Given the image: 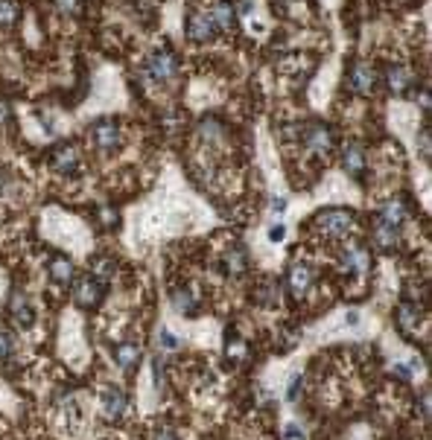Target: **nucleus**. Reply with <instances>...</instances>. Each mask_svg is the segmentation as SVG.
I'll list each match as a JSON object with an SVG mask.
<instances>
[{"label":"nucleus","mask_w":432,"mask_h":440,"mask_svg":"<svg viewBox=\"0 0 432 440\" xmlns=\"http://www.w3.org/2000/svg\"><path fill=\"white\" fill-rule=\"evenodd\" d=\"M353 225H357V213L345 210V207H327V210H322V213L316 216V228H319L324 236H333V239L350 233Z\"/></svg>","instance_id":"nucleus-1"},{"label":"nucleus","mask_w":432,"mask_h":440,"mask_svg":"<svg viewBox=\"0 0 432 440\" xmlns=\"http://www.w3.org/2000/svg\"><path fill=\"white\" fill-rule=\"evenodd\" d=\"M179 73V58H175L170 50H155L146 58V76L152 82H170Z\"/></svg>","instance_id":"nucleus-2"},{"label":"nucleus","mask_w":432,"mask_h":440,"mask_svg":"<svg viewBox=\"0 0 432 440\" xmlns=\"http://www.w3.org/2000/svg\"><path fill=\"white\" fill-rule=\"evenodd\" d=\"M301 143L316 152V155H327L333 152V146H336V137H333V129L324 126V123H310L304 131H301Z\"/></svg>","instance_id":"nucleus-3"},{"label":"nucleus","mask_w":432,"mask_h":440,"mask_svg":"<svg viewBox=\"0 0 432 440\" xmlns=\"http://www.w3.org/2000/svg\"><path fill=\"white\" fill-rule=\"evenodd\" d=\"M91 137H94V146L100 152H114L123 143L120 126H117L114 119H96V123L91 126Z\"/></svg>","instance_id":"nucleus-4"},{"label":"nucleus","mask_w":432,"mask_h":440,"mask_svg":"<svg viewBox=\"0 0 432 440\" xmlns=\"http://www.w3.org/2000/svg\"><path fill=\"white\" fill-rule=\"evenodd\" d=\"M103 295H106V283H103V280H96L94 274H88V277H82L80 283H76L73 301L80 304L82 309H94L96 304L103 301Z\"/></svg>","instance_id":"nucleus-5"},{"label":"nucleus","mask_w":432,"mask_h":440,"mask_svg":"<svg viewBox=\"0 0 432 440\" xmlns=\"http://www.w3.org/2000/svg\"><path fill=\"white\" fill-rule=\"evenodd\" d=\"M50 167L58 175H73L80 169V152H76L73 143H56L50 149Z\"/></svg>","instance_id":"nucleus-6"},{"label":"nucleus","mask_w":432,"mask_h":440,"mask_svg":"<svg viewBox=\"0 0 432 440\" xmlns=\"http://www.w3.org/2000/svg\"><path fill=\"white\" fill-rule=\"evenodd\" d=\"M184 30H187V35H190V41H196V44H205V41H210V38L216 35V27H213V21H210V15H208V12H199V9H193V12L187 15Z\"/></svg>","instance_id":"nucleus-7"},{"label":"nucleus","mask_w":432,"mask_h":440,"mask_svg":"<svg viewBox=\"0 0 432 440\" xmlns=\"http://www.w3.org/2000/svg\"><path fill=\"white\" fill-rule=\"evenodd\" d=\"M348 85H350L353 93L365 96V93L374 91V85H377V70L371 65H365V62H357L350 67V73H348Z\"/></svg>","instance_id":"nucleus-8"},{"label":"nucleus","mask_w":432,"mask_h":440,"mask_svg":"<svg viewBox=\"0 0 432 440\" xmlns=\"http://www.w3.org/2000/svg\"><path fill=\"white\" fill-rule=\"evenodd\" d=\"M9 318L21 330H30L35 324V309H32L30 297L24 292H12V297H9Z\"/></svg>","instance_id":"nucleus-9"},{"label":"nucleus","mask_w":432,"mask_h":440,"mask_svg":"<svg viewBox=\"0 0 432 440\" xmlns=\"http://www.w3.org/2000/svg\"><path fill=\"white\" fill-rule=\"evenodd\" d=\"M208 15H210L216 32H234V30H237V15L240 12H237V6H234L231 0H216Z\"/></svg>","instance_id":"nucleus-10"},{"label":"nucleus","mask_w":432,"mask_h":440,"mask_svg":"<svg viewBox=\"0 0 432 440\" xmlns=\"http://www.w3.org/2000/svg\"><path fill=\"white\" fill-rule=\"evenodd\" d=\"M100 406H103V414H106L108 420H120V417L126 414V408H129V396H126L123 388L108 385V388L103 391V396H100Z\"/></svg>","instance_id":"nucleus-11"},{"label":"nucleus","mask_w":432,"mask_h":440,"mask_svg":"<svg viewBox=\"0 0 432 440\" xmlns=\"http://www.w3.org/2000/svg\"><path fill=\"white\" fill-rule=\"evenodd\" d=\"M342 169L350 178H362L365 175V149L360 143H348L342 149Z\"/></svg>","instance_id":"nucleus-12"},{"label":"nucleus","mask_w":432,"mask_h":440,"mask_svg":"<svg viewBox=\"0 0 432 440\" xmlns=\"http://www.w3.org/2000/svg\"><path fill=\"white\" fill-rule=\"evenodd\" d=\"M286 286H289V292L296 297H304L310 292V286H312V268L304 266V263H296L289 268V274H286Z\"/></svg>","instance_id":"nucleus-13"},{"label":"nucleus","mask_w":432,"mask_h":440,"mask_svg":"<svg viewBox=\"0 0 432 440\" xmlns=\"http://www.w3.org/2000/svg\"><path fill=\"white\" fill-rule=\"evenodd\" d=\"M342 266L353 274H365L371 268V254L362 248V245H348L342 251Z\"/></svg>","instance_id":"nucleus-14"},{"label":"nucleus","mask_w":432,"mask_h":440,"mask_svg":"<svg viewBox=\"0 0 432 440\" xmlns=\"http://www.w3.org/2000/svg\"><path fill=\"white\" fill-rule=\"evenodd\" d=\"M377 222H383V225H388V228H398V231H400V225L406 222V207H403L400 198H388V202L380 207V213H377Z\"/></svg>","instance_id":"nucleus-15"},{"label":"nucleus","mask_w":432,"mask_h":440,"mask_svg":"<svg viewBox=\"0 0 432 440\" xmlns=\"http://www.w3.org/2000/svg\"><path fill=\"white\" fill-rule=\"evenodd\" d=\"M141 344L137 342H120V344H114V358H117V365H120V370H132L137 362H141Z\"/></svg>","instance_id":"nucleus-16"},{"label":"nucleus","mask_w":432,"mask_h":440,"mask_svg":"<svg viewBox=\"0 0 432 440\" xmlns=\"http://www.w3.org/2000/svg\"><path fill=\"white\" fill-rule=\"evenodd\" d=\"M386 85H388L391 93H406L412 88V73L403 65H391L386 70Z\"/></svg>","instance_id":"nucleus-17"},{"label":"nucleus","mask_w":432,"mask_h":440,"mask_svg":"<svg viewBox=\"0 0 432 440\" xmlns=\"http://www.w3.org/2000/svg\"><path fill=\"white\" fill-rule=\"evenodd\" d=\"M47 274H50V280L53 283H58V286H68L70 280H73V263L68 257H53L50 259V268H47Z\"/></svg>","instance_id":"nucleus-18"},{"label":"nucleus","mask_w":432,"mask_h":440,"mask_svg":"<svg viewBox=\"0 0 432 440\" xmlns=\"http://www.w3.org/2000/svg\"><path fill=\"white\" fill-rule=\"evenodd\" d=\"M371 236H374V245H380L383 251L398 248V242H400V231L398 228H388L383 222H374V231H371Z\"/></svg>","instance_id":"nucleus-19"},{"label":"nucleus","mask_w":432,"mask_h":440,"mask_svg":"<svg viewBox=\"0 0 432 440\" xmlns=\"http://www.w3.org/2000/svg\"><path fill=\"white\" fill-rule=\"evenodd\" d=\"M421 321V306L418 304H400L398 306V327L400 332H412Z\"/></svg>","instance_id":"nucleus-20"},{"label":"nucleus","mask_w":432,"mask_h":440,"mask_svg":"<svg viewBox=\"0 0 432 440\" xmlns=\"http://www.w3.org/2000/svg\"><path fill=\"white\" fill-rule=\"evenodd\" d=\"M172 306L179 309L182 315H187V318H193L196 312H199V301L193 297L190 289H175V292H172Z\"/></svg>","instance_id":"nucleus-21"},{"label":"nucleus","mask_w":432,"mask_h":440,"mask_svg":"<svg viewBox=\"0 0 432 440\" xmlns=\"http://www.w3.org/2000/svg\"><path fill=\"white\" fill-rule=\"evenodd\" d=\"M222 266H225V271H228V274L240 277V274L248 268V259H246V254H243L240 248H231V251L225 254V259H222Z\"/></svg>","instance_id":"nucleus-22"},{"label":"nucleus","mask_w":432,"mask_h":440,"mask_svg":"<svg viewBox=\"0 0 432 440\" xmlns=\"http://www.w3.org/2000/svg\"><path fill=\"white\" fill-rule=\"evenodd\" d=\"M225 353H228V358L231 362H243L246 358V353H248V347H246V342L243 338H237V335H228V344H225Z\"/></svg>","instance_id":"nucleus-23"},{"label":"nucleus","mask_w":432,"mask_h":440,"mask_svg":"<svg viewBox=\"0 0 432 440\" xmlns=\"http://www.w3.org/2000/svg\"><path fill=\"white\" fill-rule=\"evenodd\" d=\"M18 4L15 0H0V27H12L18 21Z\"/></svg>","instance_id":"nucleus-24"},{"label":"nucleus","mask_w":432,"mask_h":440,"mask_svg":"<svg viewBox=\"0 0 432 440\" xmlns=\"http://www.w3.org/2000/svg\"><path fill=\"white\" fill-rule=\"evenodd\" d=\"M12 350H15V338H12V332L0 327V362H6V358L12 356Z\"/></svg>","instance_id":"nucleus-25"},{"label":"nucleus","mask_w":432,"mask_h":440,"mask_svg":"<svg viewBox=\"0 0 432 440\" xmlns=\"http://www.w3.org/2000/svg\"><path fill=\"white\" fill-rule=\"evenodd\" d=\"M53 4H56V9H58V12H76V9H80L82 0H53Z\"/></svg>","instance_id":"nucleus-26"},{"label":"nucleus","mask_w":432,"mask_h":440,"mask_svg":"<svg viewBox=\"0 0 432 440\" xmlns=\"http://www.w3.org/2000/svg\"><path fill=\"white\" fill-rule=\"evenodd\" d=\"M161 344H164L167 350H179V338H175L170 330H164V332H161Z\"/></svg>","instance_id":"nucleus-27"},{"label":"nucleus","mask_w":432,"mask_h":440,"mask_svg":"<svg viewBox=\"0 0 432 440\" xmlns=\"http://www.w3.org/2000/svg\"><path fill=\"white\" fill-rule=\"evenodd\" d=\"M284 236H286V228H284L281 222L269 228V239H272V242H281V239H284Z\"/></svg>","instance_id":"nucleus-28"},{"label":"nucleus","mask_w":432,"mask_h":440,"mask_svg":"<svg viewBox=\"0 0 432 440\" xmlns=\"http://www.w3.org/2000/svg\"><path fill=\"white\" fill-rule=\"evenodd\" d=\"M298 391H301V379H292V382H289V391H286V399H289V403H296V399H298Z\"/></svg>","instance_id":"nucleus-29"},{"label":"nucleus","mask_w":432,"mask_h":440,"mask_svg":"<svg viewBox=\"0 0 432 440\" xmlns=\"http://www.w3.org/2000/svg\"><path fill=\"white\" fill-rule=\"evenodd\" d=\"M152 373H155V382H158V388L164 385V368H161V358H155L152 362Z\"/></svg>","instance_id":"nucleus-30"},{"label":"nucleus","mask_w":432,"mask_h":440,"mask_svg":"<svg viewBox=\"0 0 432 440\" xmlns=\"http://www.w3.org/2000/svg\"><path fill=\"white\" fill-rule=\"evenodd\" d=\"M421 155H424V161H429V129L421 131Z\"/></svg>","instance_id":"nucleus-31"},{"label":"nucleus","mask_w":432,"mask_h":440,"mask_svg":"<svg viewBox=\"0 0 432 440\" xmlns=\"http://www.w3.org/2000/svg\"><path fill=\"white\" fill-rule=\"evenodd\" d=\"M9 117H12V114H9V105L4 103V99H0V126H6Z\"/></svg>","instance_id":"nucleus-32"},{"label":"nucleus","mask_w":432,"mask_h":440,"mask_svg":"<svg viewBox=\"0 0 432 440\" xmlns=\"http://www.w3.org/2000/svg\"><path fill=\"white\" fill-rule=\"evenodd\" d=\"M286 210V198H272V213H284Z\"/></svg>","instance_id":"nucleus-33"},{"label":"nucleus","mask_w":432,"mask_h":440,"mask_svg":"<svg viewBox=\"0 0 432 440\" xmlns=\"http://www.w3.org/2000/svg\"><path fill=\"white\" fill-rule=\"evenodd\" d=\"M155 440H175V434H172L170 429H161L158 434H155Z\"/></svg>","instance_id":"nucleus-34"}]
</instances>
